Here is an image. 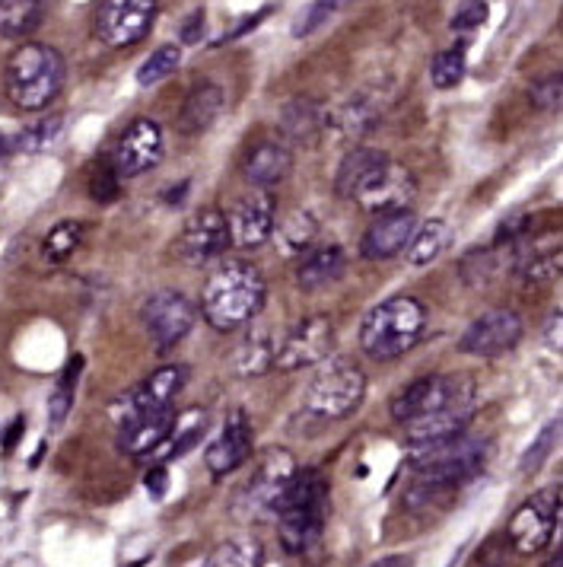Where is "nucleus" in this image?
<instances>
[{
  "label": "nucleus",
  "mask_w": 563,
  "mask_h": 567,
  "mask_svg": "<svg viewBox=\"0 0 563 567\" xmlns=\"http://www.w3.org/2000/svg\"><path fill=\"white\" fill-rule=\"evenodd\" d=\"M268 297L265 274L252 262H223L201 290V313L217 332H236L252 322Z\"/></svg>",
  "instance_id": "obj_1"
},
{
  "label": "nucleus",
  "mask_w": 563,
  "mask_h": 567,
  "mask_svg": "<svg viewBox=\"0 0 563 567\" xmlns=\"http://www.w3.org/2000/svg\"><path fill=\"white\" fill-rule=\"evenodd\" d=\"M64 77H67V64L58 48H51L45 42H23L7 61L4 90L16 109L39 112L58 99Z\"/></svg>",
  "instance_id": "obj_2"
},
{
  "label": "nucleus",
  "mask_w": 563,
  "mask_h": 567,
  "mask_svg": "<svg viewBox=\"0 0 563 567\" xmlns=\"http://www.w3.org/2000/svg\"><path fill=\"white\" fill-rule=\"evenodd\" d=\"M427 332V306L417 297L398 294L366 313L360 325V348L373 360H395L420 345Z\"/></svg>",
  "instance_id": "obj_3"
},
{
  "label": "nucleus",
  "mask_w": 563,
  "mask_h": 567,
  "mask_svg": "<svg viewBox=\"0 0 563 567\" xmlns=\"http://www.w3.org/2000/svg\"><path fill=\"white\" fill-rule=\"evenodd\" d=\"M328 517V478L319 469H303L296 472L290 494L277 510V529H280V545L290 555H306L309 548L319 545L322 529Z\"/></svg>",
  "instance_id": "obj_4"
},
{
  "label": "nucleus",
  "mask_w": 563,
  "mask_h": 567,
  "mask_svg": "<svg viewBox=\"0 0 563 567\" xmlns=\"http://www.w3.org/2000/svg\"><path fill=\"white\" fill-rule=\"evenodd\" d=\"M366 399V376L354 360H325L306 389L303 408L319 421H344Z\"/></svg>",
  "instance_id": "obj_5"
},
{
  "label": "nucleus",
  "mask_w": 563,
  "mask_h": 567,
  "mask_svg": "<svg viewBox=\"0 0 563 567\" xmlns=\"http://www.w3.org/2000/svg\"><path fill=\"white\" fill-rule=\"evenodd\" d=\"M490 443L484 437H468L459 434L446 443L427 446V450L411 453V469L420 481H433V485L459 488L474 472H481L487 462Z\"/></svg>",
  "instance_id": "obj_6"
},
{
  "label": "nucleus",
  "mask_w": 563,
  "mask_h": 567,
  "mask_svg": "<svg viewBox=\"0 0 563 567\" xmlns=\"http://www.w3.org/2000/svg\"><path fill=\"white\" fill-rule=\"evenodd\" d=\"M299 466L290 450L284 446H271V450L261 456V462L255 466L252 478L245 481L242 491V510L245 517H277L280 504L290 494V485L296 478Z\"/></svg>",
  "instance_id": "obj_7"
},
{
  "label": "nucleus",
  "mask_w": 563,
  "mask_h": 567,
  "mask_svg": "<svg viewBox=\"0 0 563 567\" xmlns=\"http://www.w3.org/2000/svg\"><path fill=\"white\" fill-rule=\"evenodd\" d=\"M198 309L179 290H156L140 306V322L156 351H169L191 332Z\"/></svg>",
  "instance_id": "obj_8"
},
{
  "label": "nucleus",
  "mask_w": 563,
  "mask_h": 567,
  "mask_svg": "<svg viewBox=\"0 0 563 567\" xmlns=\"http://www.w3.org/2000/svg\"><path fill=\"white\" fill-rule=\"evenodd\" d=\"M163 160V128L153 118H134V122L118 134V141L109 153V166L115 176L125 182L144 176Z\"/></svg>",
  "instance_id": "obj_9"
},
{
  "label": "nucleus",
  "mask_w": 563,
  "mask_h": 567,
  "mask_svg": "<svg viewBox=\"0 0 563 567\" xmlns=\"http://www.w3.org/2000/svg\"><path fill=\"white\" fill-rule=\"evenodd\" d=\"M557 526H560V491H541L513 513L506 529V542L519 555H535L551 542Z\"/></svg>",
  "instance_id": "obj_10"
},
{
  "label": "nucleus",
  "mask_w": 563,
  "mask_h": 567,
  "mask_svg": "<svg viewBox=\"0 0 563 567\" xmlns=\"http://www.w3.org/2000/svg\"><path fill=\"white\" fill-rule=\"evenodd\" d=\"M334 348V322L328 316H309L296 322L293 329L274 345L277 370H303L328 360Z\"/></svg>",
  "instance_id": "obj_11"
},
{
  "label": "nucleus",
  "mask_w": 563,
  "mask_h": 567,
  "mask_svg": "<svg viewBox=\"0 0 563 567\" xmlns=\"http://www.w3.org/2000/svg\"><path fill=\"white\" fill-rule=\"evenodd\" d=\"M156 10H160L156 0H102L96 36L109 48H131L140 39H147Z\"/></svg>",
  "instance_id": "obj_12"
},
{
  "label": "nucleus",
  "mask_w": 563,
  "mask_h": 567,
  "mask_svg": "<svg viewBox=\"0 0 563 567\" xmlns=\"http://www.w3.org/2000/svg\"><path fill=\"white\" fill-rule=\"evenodd\" d=\"M474 408H478V399H474V392H471V395H462V399H455L449 405H439V408L427 411V415H417L411 421H404L401 427H404V437H408V443H411V453L465 434V427L474 418Z\"/></svg>",
  "instance_id": "obj_13"
},
{
  "label": "nucleus",
  "mask_w": 563,
  "mask_h": 567,
  "mask_svg": "<svg viewBox=\"0 0 563 567\" xmlns=\"http://www.w3.org/2000/svg\"><path fill=\"white\" fill-rule=\"evenodd\" d=\"M519 341H522V319L513 309L500 306V309H487L484 316H478L468 325L459 338V351L490 360V357L513 351Z\"/></svg>",
  "instance_id": "obj_14"
},
{
  "label": "nucleus",
  "mask_w": 563,
  "mask_h": 567,
  "mask_svg": "<svg viewBox=\"0 0 563 567\" xmlns=\"http://www.w3.org/2000/svg\"><path fill=\"white\" fill-rule=\"evenodd\" d=\"M471 392L474 389L462 386L459 376H439V373L420 376V380L408 383L392 395L389 411L398 424H404V421H411L417 415H427V411H433L439 405H449V402L462 399V395H471Z\"/></svg>",
  "instance_id": "obj_15"
},
{
  "label": "nucleus",
  "mask_w": 563,
  "mask_h": 567,
  "mask_svg": "<svg viewBox=\"0 0 563 567\" xmlns=\"http://www.w3.org/2000/svg\"><path fill=\"white\" fill-rule=\"evenodd\" d=\"M226 230H230V246L236 249L265 246L274 233V198L268 188H252L249 195H242L226 214Z\"/></svg>",
  "instance_id": "obj_16"
},
{
  "label": "nucleus",
  "mask_w": 563,
  "mask_h": 567,
  "mask_svg": "<svg viewBox=\"0 0 563 567\" xmlns=\"http://www.w3.org/2000/svg\"><path fill=\"white\" fill-rule=\"evenodd\" d=\"M230 249V230H226V214L217 208H201L198 214H191L182 239H179V252L191 265H204L214 262Z\"/></svg>",
  "instance_id": "obj_17"
},
{
  "label": "nucleus",
  "mask_w": 563,
  "mask_h": 567,
  "mask_svg": "<svg viewBox=\"0 0 563 567\" xmlns=\"http://www.w3.org/2000/svg\"><path fill=\"white\" fill-rule=\"evenodd\" d=\"M252 446H255V434H252V424L245 418V411H233L230 418H226L223 431L210 440L207 453H204V462L214 478H223L236 472L239 466H245L252 456Z\"/></svg>",
  "instance_id": "obj_18"
},
{
  "label": "nucleus",
  "mask_w": 563,
  "mask_h": 567,
  "mask_svg": "<svg viewBox=\"0 0 563 567\" xmlns=\"http://www.w3.org/2000/svg\"><path fill=\"white\" fill-rule=\"evenodd\" d=\"M175 424H179V415L172 411V405L137 411L134 418L118 424V450L125 456H147L169 440Z\"/></svg>",
  "instance_id": "obj_19"
},
{
  "label": "nucleus",
  "mask_w": 563,
  "mask_h": 567,
  "mask_svg": "<svg viewBox=\"0 0 563 567\" xmlns=\"http://www.w3.org/2000/svg\"><path fill=\"white\" fill-rule=\"evenodd\" d=\"M417 230V217L411 208H398V211H385L376 214V220L369 223V230L363 236V259L369 262H389L395 255L408 249L411 236Z\"/></svg>",
  "instance_id": "obj_20"
},
{
  "label": "nucleus",
  "mask_w": 563,
  "mask_h": 567,
  "mask_svg": "<svg viewBox=\"0 0 563 567\" xmlns=\"http://www.w3.org/2000/svg\"><path fill=\"white\" fill-rule=\"evenodd\" d=\"M392 157L373 147H354L341 160L338 176H334V192L347 201H360L385 173H389Z\"/></svg>",
  "instance_id": "obj_21"
},
{
  "label": "nucleus",
  "mask_w": 563,
  "mask_h": 567,
  "mask_svg": "<svg viewBox=\"0 0 563 567\" xmlns=\"http://www.w3.org/2000/svg\"><path fill=\"white\" fill-rule=\"evenodd\" d=\"M185 380H188V370L179 367V364H169V367H160L153 376H147L144 383H140L134 392H128L121 405L125 411H115V421L125 424L128 418H134L137 411H147V408H166L175 402V395L185 389Z\"/></svg>",
  "instance_id": "obj_22"
},
{
  "label": "nucleus",
  "mask_w": 563,
  "mask_h": 567,
  "mask_svg": "<svg viewBox=\"0 0 563 567\" xmlns=\"http://www.w3.org/2000/svg\"><path fill=\"white\" fill-rule=\"evenodd\" d=\"M290 169L293 153L280 141H258L242 163V173L252 182V188H274L290 176Z\"/></svg>",
  "instance_id": "obj_23"
},
{
  "label": "nucleus",
  "mask_w": 563,
  "mask_h": 567,
  "mask_svg": "<svg viewBox=\"0 0 563 567\" xmlns=\"http://www.w3.org/2000/svg\"><path fill=\"white\" fill-rule=\"evenodd\" d=\"M417 195V182L404 166L392 163L389 173H385L369 192L357 201L363 211L369 214H385V211H398V208H411V201Z\"/></svg>",
  "instance_id": "obj_24"
},
{
  "label": "nucleus",
  "mask_w": 563,
  "mask_h": 567,
  "mask_svg": "<svg viewBox=\"0 0 563 567\" xmlns=\"http://www.w3.org/2000/svg\"><path fill=\"white\" fill-rule=\"evenodd\" d=\"M347 271V255L341 246H322L303 255V262L296 268V284L299 290H322L334 281H341Z\"/></svg>",
  "instance_id": "obj_25"
},
{
  "label": "nucleus",
  "mask_w": 563,
  "mask_h": 567,
  "mask_svg": "<svg viewBox=\"0 0 563 567\" xmlns=\"http://www.w3.org/2000/svg\"><path fill=\"white\" fill-rule=\"evenodd\" d=\"M220 112H223V90L217 83H201L198 90L188 93L185 106L179 112V131L185 137H198L217 122Z\"/></svg>",
  "instance_id": "obj_26"
},
{
  "label": "nucleus",
  "mask_w": 563,
  "mask_h": 567,
  "mask_svg": "<svg viewBox=\"0 0 563 567\" xmlns=\"http://www.w3.org/2000/svg\"><path fill=\"white\" fill-rule=\"evenodd\" d=\"M51 0H0V36L26 39L42 26Z\"/></svg>",
  "instance_id": "obj_27"
},
{
  "label": "nucleus",
  "mask_w": 563,
  "mask_h": 567,
  "mask_svg": "<svg viewBox=\"0 0 563 567\" xmlns=\"http://www.w3.org/2000/svg\"><path fill=\"white\" fill-rule=\"evenodd\" d=\"M446 246H449V223L446 220H427L424 227L414 230V236H411L408 262L414 268H424V265L436 262Z\"/></svg>",
  "instance_id": "obj_28"
},
{
  "label": "nucleus",
  "mask_w": 563,
  "mask_h": 567,
  "mask_svg": "<svg viewBox=\"0 0 563 567\" xmlns=\"http://www.w3.org/2000/svg\"><path fill=\"white\" fill-rule=\"evenodd\" d=\"M265 564V548L252 536H236L220 542L214 552L207 555L204 567H261Z\"/></svg>",
  "instance_id": "obj_29"
},
{
  "label": "nucleus",
  "mask_w": 563,
  "mask_h": 567,
  "mask_svg": "<svg viewBox=\"0 0 563 567\" xmlns=\"http://www.w3.org/2000/svg\"><path fill=\"white\" fill-rule=\"evenodd\" d=\"M61 131H64V115H48L42 122L23 128L13 141H7V153H23V157H29V153H42L58 141Z\"/></svg>",
  "instance_id": "obj_30"
},
{
  "label": "nucleus",
  "mask_w": 563,
  "mask_h": 567,
  "mask_svg": "<svg viewBox=\"0 0 563 567\" xmlns=\"http://www.w3.org/2000/svg\"><path fill=\"white\" fill-rule=\"evenodd\" d=\"M280 128H284V134L293 137V141H303V144L312 141V137L322 131L319 102H312V99L290 102V106L284 109V118H280Z\"/></svg>",
  "instance_id": "obj_31"
},
{
  "label": "nucleus",
  "mask_w": 563,
  "mask_h": 567,
  "mask_svg": "<svg viewBox=\"0 0 563 567\" xmlns=\"http://www.w3.org/2000/svg\"><path fill=\"white\" fill-rule=\"evenodd\" d=\"M80 243H83V223L80 220H61L45 236L42 255H45V262L61 265V262H67L70 255L80 249Z\"/></svg>",
  "instance_id": "obj_32"
},
{
  "label": "nucleus",
  "mask_w": 563,
  "mask_h": 567,
  "mask_svg": "<svg viewBox=\"0 0 563 567\" xmlns=\"http://www.w3.org/2000/svg\"><path fill=\"white\" fill-rule=\"evenodd\" d=\"M315 233H319V223L312 220V214L293 211L290 217H284V223H277V233H271V236H277L280 246H284L287 252H293V255L299 252V255H303V252L312 246Z\"/></svg>",
  "instance_id": "obj_33"
},
{
  "label": "nucleus",
  "mask_w": 563,
  "mask_h": 567,
  "mask_svg": "<svg viewBox=\"0 0 563 567\" xmlns=\"http://www.w3.org/2000/svg\"><path fill=\"white\" fill-rule=\"evenodd\" d=\"M80 370H83V357H74V360H70V364L64 367V373L58 376L55 392H51V399H48V418H51V424H55V427L67 418V411L74 408Z\"/></svg>",
  "instance_id": "obj_34"
},
{
  "label": "nucleus",
  "mask_w": 563,
  "mask_h": 567,
  "mask_svg": "<svg viewBox=\"0 0 563 567\" xmlns=\"http://www.w3.org/2000/svg\"><path fill=\"white\" fill-rule=\"evenodd\" d=\"M179 64H182V48L179 45L156 48L153 55L140 64L137 83H140V87H156V83H163L166 77H172L175 71H179Z\"/></svg>",
  "instance_id": "obj_35"
},
{
  "label": "nucleus",
  "mask_w": 563,
  "mask_h": 567,
  "mask_svg": "<svg viewBox=\"0 0 563 567\" xmlns=\"http://www.w3.org/2000/svg\"><path fill=\"white\" fill-rule=\"evenodd\" d=\"M465 67H468V55H465V45H452L446 51H439L433 58L430 67V77H433V87L436 90H452L455 83L465 77Z\"/></svg>",
  "instance_id": "obj_36"
},
{
  "label": "nucleus",
  "mask_w": 563,
  "mask_h": 567,
  "mask_svg": "<svg viewBox=\"0 0 563 567\" xmlns=\"http://www.w3.org/2000/svg\"><path fill=\"white\" fill-rule=\"evenodd\" d=\"M274 367V345L268 338H245L236 351V370L242 376H261Z\"/></svg>",
  "instance_id": "obj_37"
},
{
  "label": "nucleus",
  "mask_w": 563,
  "mask_h": 567,
  "mask_svg": "<svg viewBox=\"0 0 563 567\" xmlns=\"http://www.w3.org/2000/svg\"><path fill=\"white\" fill-rule=\"evenodd\" d=\"M557 437H560V418L548 421V427H544V431L535 437V443L529 446V450L522 453L519 472H522V475H532V472H538V469L544 466V459L551 456V450H554V440H557Z\"/></svg>",
  "instance_id": "obj_38"
},
{
  "label": "nucleus",
  "mask_w": 563,
  "mask_h": 567,
  "mask_svg": "<svg viewBox=\"0 0 563 567\" xmlns=\"http://www.w3.org/2000/svg\"><path fill=\"white\" fill-rule=\"evenodd\" d=\"M347 4V0H315V4H309V10L299 16L296 26H293V36L303 39V36H312L315 29H322L334 13H338L341 7Z\"/></svg>",
  "instance_id": "obj_39"
},
{
  "label": "nucleus",
  "mask_w": 563,
  "mask_h": 567,
  "mask_svg": "<svg viewBox=\"0 0 563 567\" xmlns=\"http://www.w3.org/2000/svg\"><path fill=\"white\" fill-rule=\"evenodd\" d=\"M490 20V4L487 0H465L452 16V32H474Z\"/></svg>",
  "instance_id": "obj_40"
},
{
  "label": "nucleus",
  "mask_w": 563,
  "mask_h": 567,
  "mask_svg": "<svg viewBox=\"0 0 563 567\" xmlns=\"http://www.w3.org/2000/svg\"><path fill=\"white\" fill-rule=\"evenodd\" d=\"M118 192H121V179L115 176V169L109 166V160H105L96 173H93V182H90V195L99 201V204H105V201H115L118 198Z\"/></svg>",
  "instance_id": "obj_41"
},
{
  "label": "nucleus",
  "mask_w": 563,
  "mask_h": 567,
  "mask_svg": "<svg viewBox=\"0 0 563 567\" xmlns=\"http://www.w3.org/2000/svg\"><path fill=\"white\" fill-rule=\"evenodd\" d=\"M535 102L541 109H554L560 106V74L557 77H544L535 87Z\"/></svg>",
  "instance_id": "obj_42"
},
{
  "label": "nucleus",
  "mask_w": 563,
  "mask_h": 567,
  "mask_svg": "<svg viewBox=\"0 0 563 567\" xmlns=\"http://www.w3.org/2000/svg\"><path fill=\"white\" fill-rule=\"evenodd\" d=\"M144 485H147L150 497H156V501H160V497L166 494V485H169V472H166V466H156V469H150V472H147V478H144Z\"/></svg>",
  "instance_id": "obj_43"
},
{
  "label": "nucleus",
  "mask_w": 563,
  "mask_h": 567,
  "mask_svg": "<svg viewBox=\"0 0 563 567\" xmlns=\"http://www.w3.org/2000/svg\"><path fill=\"white\" fill-rule=\"evenodd\" d=\"M201 26H204V10H195V13H191V20L182 26V42H188V45L198 42V36H201L198 29H201Z\"/></svg>",
  "instance_id": "obj_44"
},
{
  "label": "nucleus",
  "mask_w": 563,
  "mask_h": 567,
  "mask_svg": "<svg viewBox=\"0 0 563 567\" xmlns=\"http://www.w3.org/2000/svg\"><path fill=\"white\" fill-rule=\"evenodd\" d=\"M26 431V418H16L13 424H10V431H7V437H4V453H10L13 446H16V440H20V434Z\"/></svg>",
  "instance_id": "obj_45"
},
{
  "label": "nucleus",
  "mask_w": 563,
  "mask_h": 567,
  "mask_svg": "<svg viewBox=\"0 0 563 567\" xmlns=\"http://www.w3.org/2000/svg\"><path fill=\"white\" fill-rule=\"evenodd\" d=\"M369 567H414V561L408 555H392V558H382V561L369 564Z\"/></svg>",
  "instance_id": "obj_46"
},
{
  "label": "nucleus",
  "mask_w": 563,
  "mask_h": 567,
  "mask_svg": "<svg viewBox=\"0 0 563 567\" xmlns=\"http://www.w3.org/2000/svg\"><path fill=\"white\" fill-rule=\"evenodd\" d=\"M544 567H563V558H560V552H557V558H551V561L544 564Z\"/></svg>",
  "instance_id": "obj_47"
},
{
  "label": "nucleus",
  "mask_w": 563,
  "mask_h": 567,
  "mask_svg": "<svg viewBox=\"0 0 563 567\" xmlns=\"http://www.w3.org/2000/svg\"><path fill=\"white\" fill-rule=\"evenodd\" d=\"M4 153H7V137L0 134V157H4Z\"/></svg>",
  "instance_id": "obj_48"
}]
</instances>
